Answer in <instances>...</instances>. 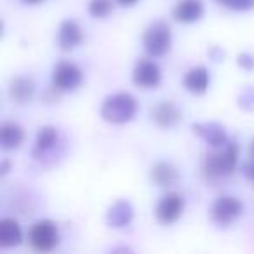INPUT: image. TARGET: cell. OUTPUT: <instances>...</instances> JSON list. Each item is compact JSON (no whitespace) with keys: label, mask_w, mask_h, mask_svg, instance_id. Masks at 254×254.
Masks as SVG:
<instances>
[{"label":"cell","mask_w":254,"mask_h":254,"mask_svg":"<svg viewBox=\"0 0 254 254\" xmlns=\"http://www.w3.org/2000/svg\"><path fill=\"white\" fill-rule=\"evenodd\" d=\"M101 119L113 126H122V124L131 122L138 113V101L129 92H115L103 99L101 108Z\"/></svg>","instance_id":"6da1fadb"},{"label":"cell","mask_w":254,"mask_h":254,"mask_svg":"<svg viewBox=\"0 0 254 254\" xmlns=\"http://www.w3.org/2000/svg\"><path fill=\"white\" fill-rule=\"evenodd\" d=\"M239 160V145L228 141L219 152H211L204 159V174L209 180L226 178L235 171Z\"/></svg>","instance_id":"7a4b0ae2"},{"label":"cell","mask_w":254,"mask_h":254,"mask_svg":"<svg viewBox=\"0 0 254 254\" xmlns=\"http://www.w3.org/2000/svg\"><path fill=\"white\" fill-rule=\"evenodd\" d=\"M173 46V32L166 21H153L143 33V49L152 58L166 56Z\"/></svg>","instance_id":"3957f363"},{"label":"cell","mask_w":254,"mask_h":254,"mask_svg":"<svg viewBox=\"0 0 254 254\" xmlns=\"http://www.w3.org/2000/svg\"><path fill=\"white\" fill-rule=\"evenodd\" d=\"M28 240L39 253H51L60 246V228L53 219H39L30 228Z\"/></svg>","instance_id":"277c9868"},{"label":"cell","mask_w":254,"mask_h":254,"mask_svg":"<svg viewBox=\"0 0 254 254\" xmlns=\"http://www.w3.org/2000/svg\"><path fill=\"white\" fill-rule=\"evenodd\" d=\"M244 212V204L240 198L232 197V195H223L216 198L211 207V219L221 228L232 225L235 219H239Z\"/></svg>","instance_id":"5b68a950"},{"label":"cell","mask_w":254,"mask_h":254,"mask_svg":"<svg viewBox=\"0 0 254 254\" xmlns=\"http://www.w3.org/2000/svg\"><path fill=\"white\" fill-rule=\"evenodd\" d=\"M185 211V197L176 191L164 195L155 207V218L160 225H173L181 218Z\"/></svg>","instance_id":"8992f818"},{"label":"cell","mask_w":254,"mask_h":254,"mask_svg":"<svg viewBox=\"0 0 254 254\" xmlns=\"http://www.w3.org/2000/svg\"><path fill=\"white\" fill-rule=\"evenodd\" d=\"M82 70L70 61H60L53 68V85L61 91H75L82 84Z\"/></svg>","instance_id":"52a82bcc"},{"label":"cell","mask_w":254,"mask_h":254,"mask_svg":"<svg viewBox=\"0 0 254 254\" xmlns=\"http://www.w3.org/2000/svg\"><path fill=\"white\" fill-rule=\"evenodd\" d=\"M162 80V71H160L159 64L152 60L141 58L138 63L134 64L132 70V82L141 89H155Z\"/></svg>","instance_id":"ba28073f"},{"label":"cell","mask_w":254,"mask_h":254,"mask_svg":"<svg viewBox=\"0 0 254 254\" xmlns=\"http://www.w3.org/2000/svg\"><path fill=\"white\" fill-rule=\"evenodd\" d=\"M150 119L157 124L162 129H171V127H176L178 124L183 119V113H181L180 106L173 101H159L150 108Z\"/></svg>","instance_id":"9c48e42d"},{"label":"cell","mask_w":254,"mask_h":254,"mask_svg":"<svg viewBox=\"0 0 254 254\" xmlns=\"http://www.w3.org/2000/svg\"><path fill=\"white\" fill-rule=\"evenodd\" d=\"M191 131L200 139H204L212 148H221L228 143V134L223 124L219 122H197L191 124Z\"/></svg>","instance_id":"30bf717a"},{"label":"cell","mask_w":254,"mask_h":254,"mask_svg":"<svg viewBox=\"0 0 254 254\" xmlns=\"http://www.w3.org/2000/svg\"><path fill=\"white\" fill-rule=\"evenodd\" d=\"M84 42V32H82L80 25L73 19H64L60 25L58 30V46L61 51L68 53V51H73L75 47H78Z\"/></svg>","instance_id":"8fae6325"},{"label":"cell","mask_w":254,"mask_h":254,"mask_svg":"<svg viewBox=\"0 0 254 254\" xmlns=\"http://www.w3.org/2000/svg\"><path fill=\"white\" fill-rule=\"evenodd\" d=\"M132 218H134V207L126 198L115 200L106 212V223L112 228H124L132 221Z\"/></svg>","instance_id":"7c38bea8"},{"label":"cell","mask_w":254,"mask_h":254,"mask_svg":"<svg viewBox=\"0 0 254 254\" xmlns=\"http://www.w3.org/2000/svg\"><path fill=\"white\" fill-rule=\"evenodd\" d=\"M7 94L16 105H28L35 96V82L30 77H14L9 82Z\"/></svg>","instance_id":"4fadbf2b"},{"label":"cell","mask_w":254,"mask_h":254,"mask_svg":"<svg viewBox=\"0 0 254 254\" xmlns=\"http://www.w3.org/2000/svg\"><path fill=\"white\" fill-rule=\"evenodd\" d=\"M204 16V2L202 0H180L173 9V18L178 23L191 25Z\"/></svg>","instance_id":"5bb4252c"},{"label":"cell","mask_w":254,"mask_h":254,"mask_svg":"<svg viewBox=\"0 0 254 254\" xmlns=\"http://www.w3.org/2000/svg\"><path fill=\"white\" fill-rule=\"evenodd\" d=\"M209 84H211V75H209V70L205 66L190 68L183 78L185 89L195 96L205 94L209 89Z\"/></svg>","instance_id":"9a60e30c"},{"label":"cell","mask_w":254,"mask_h":254,"mask_svg":"<svg viewBox=\"0 0 254 254\" xmlns=\"http://www.w3.org/2000/svg\"><path fill=\"white\" fill-rule=\"evenodd\" d=\"M60 141V132L54 126H44L39 129L35 138V146H33V157L42 159L49 152H53Z\"/></svg>","instance_id":"2e32d148"},{"label":"cell","mask_w":254,"mask_h":254,"mask_svg":"<svg viewBox=\"0 0 254 254\" xmlns=\"http://www.w3.org/2000/svg\"><path fill=\"white\" fill-rule=\"evenodd\" d=\"M150 180L157 187H173L180 180V171L173 162L160 160V162L153 164L152 169H150Z\"/></svg>","instance_id":"e0dca14e"},{"label":"cell","mask_w":254,"mask_h":254,"mask_svg":"<svg viewBox=\"0 0 254 254\" xmlns=\"http://www.w3.org/2000/svg\"><path fill=\"white\" fill-rule=\"evenodd\" d=\"M23 240V232L18 219L14 218H2L0 219V247L11 249L19 246Z\"/></svg>","instance_id":"ac0fdd59"},{"label":"cell","mask_w":254,"mask_h":254,"mask_svg":"<svg viewBox=\"0 0 254 254\" xmlns=\"http://www.w3.org/2000/svg\"><path fill=\"white\" fill-rule=\"evenodd\" d=\"M25 141V131L16 122H4L0 126V145L5 152L16 150Z\"/></svg>","instance_id":"d6986e66"},{"label":"cell","mask_w":254,"mask_h":254,"mask_svg":"<svg viewBox=\"0 0 254 254\" xmlns=\"http://www.w3.org/2000/svg\"><path fill=\"white\" fill-rule=\"evenodd\" d=\"M87 11L94 19H105L113 12V2L112 0H89Z\"/></svg>","instance_id":"ffe728a7"},{"label":"cell","mask_w":254,"mask_h":254,"mask_svg":"<svg viewBox=\"0 0 254 254\" xmlns=\"http://www.w3.org/2000/svg\"><path fill=\"white\" fill-rule=\"evenodd\" d=\"M237 106L242 112H254V85H247L237 96Z\"/></svg>","instance_id":"44dd1931"},{"label":"cell","mask_w":254,"mask_h":254,"mask_svg":"<svg viewBox=\"0 0 254 254\" xmlns=\"http://www.w3.org/2000/svg\"><path fill=\"white\" fill-rule=\"evenodd\" d=\"M214 2L221 5V7L237 12H247L254 9V0H214Z\"/></svg>","instance_id":"7402d4cb"},{"label":"cell","mask_w":254,"mask_h":254,"mask_svg":"<svg viewBox=\"0 0 254 254\" xmlns=\"http://www.w3.org/2000/svg\"><path fill=\"white\" fill-rule=\"evenodd\" d=\"M61 89H58L56 85H51L49 89H46V91L42 92V101L47 103V105H54V103L60 101L61 98Z\"/></svg>","instance_id":"603a6c76"},{"label":"cell","mask_w":254,"mask_h":254,"mask_svg":"<svg viewBox=\"0 0 254 254\" xmlns=\"http://www.w3.org/2000/svg\"><path fill=\"white\" fill-rule=\"evenodd\" d=\"M237 64H239L242 70L253 71L254 70V54L251 53H240L237 56Z\"/></svg>","instance_id":"cb8c5ba5"},{"label":"cell","mask_w":254,"mask_h":254,"mask_svg":"<svg viewBox=\"0 0 254 254\" xmlns=\"http://www.w3.org/2000/svg\"><path fill=\"white\" fill-rule=\"evenodd\" d=\"M207 56L211 58L214 63H221V61H225V56H226V53L223 51V47H219V46H212L211 49L207 51Z\"/></svg>","instance_id":"d4e9b609"},{"label":"cell","mask_w":254,"mask_h":254,"mask_svg":"<svg viewBox=\"0 0 254 254\" xmlns=\"http://www.w3.org/2000/svg\"><path fill=\"white\" fill-rule=\"evenodd\" d=\"M244 174H246V178H249V180L254 183V160L253 162H247L246 166H244Z\"/></svg>","instance_id":"484cf974"},{"label":"cell","mask_w":254,"mask_h":254,"mask_svg":"<svg viewBox=\"0 0 254 254\" xmlns=\"http://www.w3.org/2000/svg\"><path fill=\"white\" fill-rule=\"evenodd\" d=\"M9 169H11V160H2V164H0V174L2 176H5V174L9 173Z\"/></svg>","instance_id":"4316f807"},{"label":"cell","mask_w":254,"mask_h":254,"mask_svg":"<svg viewBox=\"0 0 254 254\" xmlns=\"http://www.w3.org/2000/svg\"><path fill=\"white\" fill-rule=\"evenodd\" d=\"M117 4L122 5V7H132V5H136L139 2V0H115Z\"/></svg>","instance_id":"83f0119b"},{"label":"cell","mask_w":254,"mask_h":254,"mask_svg":"<svg viewBox=\"0 0 254 254\" xmlns=\"http://www.w3.org/2000/svg\"><path fill=\"white\" fill-rule=\"evenodd\" d=\"M21 2L26 5H37V4H40V2H44V0H21Z\"/></svg>","instance_id":"f1b7e54d"},{"label":"cell","mask_w":254,"mask_h":254,"mask_svg":"<svg viewBox=\"0 0 254 254\" xmlns=\"http://www.w3.org/2000/svg\"><path fill=\"white\" fill-rule=\"evenodd\" d=\"M253 157H254V141H253Z\"/></svg>","instance_id":"f546056e"}]
</instances>
